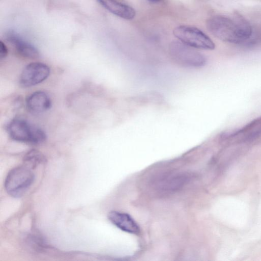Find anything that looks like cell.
I'll use <instances>...</instances> for the list:
<instances>
[{
  "instance_id": "cell-8",
  "label": "cell",
  "mask_w": 261,
  "mask_h": 261,
  "mask_svg": "<svg viewBox=\"0 0 261 261\" xmlns=\"http://www.w3.org/2000/svg\"><path fill=\"white\" fill-rule=\"evenodd\" d=\"M110 221L121 230L137 234L140 233L139 225L128 214L118 211H111L108 215Z\"/></svg>"
},
{
  "instance_id": "cell-1",
  "label": "cell",
  "mask_w": 261,
  "mask_h": 261,
  "mask_svg": "<svg viewBox=\"0 0 261 261\" xmlns=\"http://www.w3.org/2000/svg\"><path fill=\"white\" fill-rule=\"evenodd\" d=\"M208 31L218 39L234 44L248 41L252 35L250 24L241 18L232 19L224 15L210 17L206 22Z\"/></svg>"
},
{
  "instance_id": "cell-2",
  "label": "cell",
  "mask_w": 261,
  "mask_h": 261,
  "mask_svg": "<svg viewBox=\"0 0 261 261\" xmlns=\"http://www.w3.org/2000/svg\"><path fill=\"white\" fill-rule=\"evenodd\" d=\"M7 130L12 140L19 142L38 145L46 139L44 130L20 118L13 119L8 123Z\"/></svg>"
},
{
  "instance_id": "cell-11",
  "label": "cell",
  "mask_w": 261,
  "mask_h": 261,
  "mask_svg": "<svg viewBox=\"0 0 261 261\" xmlns=\"http://www.w3.org/2000/svg\"><path fill=\"white\" fill-rule=\"evenodd\" d=\"M51 101L47 93L38 91L31 94L26 99L28 110L33 114H39L49 109Z\"/></svg>"
},
{
  "instance_id": "cell-5",
  "label": "cell",
  "mask_w": 261,
  "mask_h": 261,
  "mask_svg": "<svg viewBox=\"0 0 261 261\" xmlns=\"http://www.w3.org/2000/svg\"><path fill=\"white\" fill-rule=\"evenodd\" d=\"M173 34L182 43L195 48L213 50L215 44L213 40L199 29L189 25L176 27Z\"/></svg>"
},
{
  "instance_id": "cell-10",
  "label": "cell",
  "mask_w": 261,
  "mask_h": 261,
  "mask_svg": "<svg viewBox=\"0 0 261 261\" xmlns=\"http://www.w3.org/2000/svg\"><path fill=\"white\" fill-rule=\"evenodd\" d=\"M6 38L21 56L31 59L36 58L39 56V53L37 49L15 32L13 31L8 32Z\"/></svg>"
},
{
  "instance_id": "cell-3",
  "label": "cell",
  "mask_w": 261,
  "mask_h": 261,
  "mask_svg": "<svg viewBox=\"0 0 261 261\" xmlns=\"http://www.w3.org/2000/svg\"><path fill=\"white\" fill-rule=\"evenodd\" d=\"M34 177L32 169L23 164L9 172L5 180V189L11 196L20 197L31 187Z\"/></svg>"
},
{
  "instance_id": "cell-14",
  "label": "cell",
  "mask_w": 261,
  "mask_h": 261,
  "mask_svg": "<svg viewBox=\"0 0 261 261\" xmlns=\"http://www.w3.org/2000/svg\"><path fill=\"white\" fill-rule=\"evenodd\" d=\"M150 3H153V4H156L161 2L163 0H147Z\"/></svg>"
},
{
  "instance_id": "cell-9",
  "label": "cell",
  "mask_w": 261,
  "mask_h": 261,
  "mask_svg": "<svg viewBox=\"0 0 261 261\" xmlns=\"http://www.w3.org/2000/svg\"><path fill=\"white\" fill-rule=\"evenodd\" d=\"M106 9L113 14L126 20L136 15L134 9L123 0H97Z\"/></svg>"
},
{
  "instance_id": "cell-7",
  "label": "cell",
  "mask_w": 261,
  "mask_h": 261,
  "mask_svg": "<svg viewBox=\"0 0 261 261\" xmlns=\"http://www.w3.org/2000/svg\"><path fill=\"white\" fill-rule=\"evenodd\" d=\"M191 176L186 173L171 174L163 176L155 183L160 192L170 193L181 189L190 180Z\"/></svg>"
},
{
  "instance_id": "cell-13",
  "label": "cell",
  "mask_w": 261,
  "mask_h": 261,
  "mask_svg": "<svg viewBox=\"0 0 261 261\" xmlns=\"http://www.w3.org/2000/svg\"><path fill=\"white\" fill-rule=\"evenodd\" d=\"M8 49L4 43L0 42V58L3 59L6 58L8 55Z\"/></svg>"
},
{
  "instance_id": "cell-4",
  "label": "cell",
  "mask_w": 261,
  "mask_h": 261,
  "mask_svg": "<svg viewBox=\"0 0 261 261\" xmlns=\"http://www.w3.org/2000/svg\"><path fill=\"white\" fill-rule=\"evenodd\" d=\"M169 51L173 61L184 67L201 68L206 62L203 54L181 42L172 41L169 45Z\"/></svg>"
},
{
  "instance_id": "cell-6",
  "label": "cell",
  "mask_w": 261,
  "mask_h": 261,
  "mask_svg": "<svg viewBox=\"0 0 261 261\" xmlns=\"http://www.w3.org/2000/svg\"><path fill=\"white\" fill-rule=\"evenodd\" d=\"M50 68L41 62H32L28 64L22 71L19 83L23 87H30L42 83L49 75Z\"/></svg>"
},
{
  "instance_id": "cell-12",
  "label": "cell",
  "mask_w": 261,
  "mask_h": 261,
  "mask_svg": "<svg viewBox=\"0 0 261 261\" xmlns=\"http://www.w3.org/2000/svg\"><path fill=\"white\" fill-rule=\"evenodd\" d=\"M44 161V155L36 149H32L28 151L23 158L24 164L32 169Z\"/></svg>"
}]
</instances>
